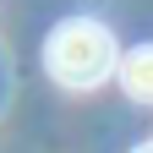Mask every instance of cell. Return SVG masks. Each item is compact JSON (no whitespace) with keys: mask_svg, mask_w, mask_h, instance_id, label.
Here are the masks:
<instances>
[{"mask_svg":"<svg viewBox=\"0 0 153 153\" xmlns=\"http://www.w3.org/2000/svg\"><path fill=\"white\" fill-rule=\"evenodd\" d=\"M44 66L60 88H99L109 71H120V49H115L109 27L88 22V16H76V22H60L49 38H44Z\"/></svg>","mask_w":153,"mask_h":153,"instance_id":"1","label":"cell"},{"mask_svg":"<svg viewBox=\"0 0 153 153\" xmlns=\"http://www.w3.org/2000/svg\"><path fill=\"white\" fill-rule=\"evenodd\" d=\"M120 88H126V99L153 104V44H137L120 55Z\"/></svg>","mask_w":153,"mask_h":153,"instance_id":"2","label":"cell"},{"mask_svg":"<svg viewBox=\"0 0 153 153\" xmlns=\"http://www.w3.org/2000/svg\"><path fill=\"white\" fill-rule=\"evenodd\" d=\"M131 153H153V142H137V148H131Z\"/></svg>","mask_w":153,"mask_h":153,"instance_id":"3","label":"cell"}]
</instances>
